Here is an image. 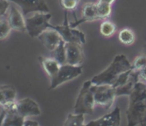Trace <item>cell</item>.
Returning <instances> with one entry per match:
<instances>
[{"mask_svg": "<svg viewBox=\"0 0 146 126\" xmlns=\"http://www.w3.org/2000/svg\"><path fill=\"white\" fill-rule=\"evenodd\" d=\"M97 4V10H98V15L100 17V20L102 19H107L110 17L112 12V7L110 4L98 1Z\"/></svg>", "mask_w": 146, "mask_h": 126, "instance_id": "21", "label": "cell"}, {"mask_svg": "<svg viewBox=\"0 0 146 126\" xmlns=\"http://www.w3.org/2000/svg\"><path fill=\"white\" fill-rule=\"evenodd\" d=\"M37 38L46 47V49L52 52L57 48V46L62 40L59 33L53 29H47L46 30L42 32Z\"/></svg>", "mask_w": 146, "mask_h": 126, "instance_id": "14", "label": "cell"}, {"mask_svg": "<svg viewBox=\"0 0 146 126\" xmlns=\"http://www.w3.org/2000/svg\"><path fill=\"white\" fill-rule=\"evenodd\" d=\"M91 85H92L91 80H87L84 83L79 92L76 104L74 105V113L89 114V115L93 114L94 108L96 105V101L94 98V93L90 88Z\"/></svg>", "mask_w": 146, "mask_h": 126, "instance_id": "3", "label": "cell"}, {"mask_svg": "<svg viewBox=\"0 0 146 126\" xmlns=\"http://www.w3.org/2000/svg\"><path fill=\"white\" fill-rule=\"evenodd\" d=\"M82 17L80 19H76L74 22H70V26L72 28H76L77 26L86 23L100 20L97 10V4L95 3H87L83 6L82 9Z\"/></svg>", "mask_w": 146, "mask_h": 126, "instance_id": "11", "label": "cell"}, {"mask_svg": "<svg viewBox=\"0 0 146 126\" xmlns=\"http://www.w3.org/2000/svg\"><path fill=\"white\" fill-rule=\"evenodd\" d=\"M64 126H84V114H68Z\"/></svg>", "mask_w": 146, "mask_h": 126, "instance_id": "19", "label": "cell"}, {"mask_svg": "<svg viewBox=\"0 0 146 126\" xmlns=\"http://www.w3.org/2000/svg\"><path fill=\"white\" fill-rule=\"evenodd\" d=\"M120 108L115 107L112 112L108 113L98 119L90 121L86 124V126H119L120 124Z\"/></svg>", "mask_w": 146, "mask_h": 126, "instance_id": "13", "label": "cell"}, {"mask_svg": "<svg viewBox=\"0 0 146 126\" xmlns=\"http://www.w3.org/2000/svg\"><path fill=\"white\" fill-rule=\"evenodd\" d=\"M83 73V68L81 66H73L70 64H64L60 66L58 74L51 78V85L49 89H54L64 82L70 81L80 76Z\"/></svg>", "mask_w": 146, "mask_h": 126, "instance_id": "8", "label": "cell"}, {"mask_svg": "<svg viewBox=\"0 0 146 126\" xmlns=\"http://www.w3.org/2000/svg\"><path fill=\"white\" fill-rule=\"evenodd\" d=\"M83 45L78 42H65L66 63L73 66H81L84 60Z\"/></svg>", "mask_w": 146, "mask_h": 126, "instance_id": "10", "label": "cell"}, {"mask_svg": "<svg viewBox=\"0 0 146 126\" xmlns=\"http://www.w3.org/2000/svg\"><path fill=\"white\" fill-rule=\"evenodd\" d=\"M11 27L9 23L7 17H2L0 18V41L6 39L11 30Z\"/></svg>", "mask_w": 146, "mask_h": 126, "instance_id": "22", "label": "cell"}, {"mask_svg": "<svg viewBox=\"0 0 146 126\" xmlns=\"http://www.w3.org/2000/svg\"><path fill=\"white\" fill-rule=\"evenodd\" d=\"M53 58L59 63L60 65L66 64V49L65 42L62 39L57 48L52 51Z\"/></svg>", "mask_w": 146, "mask_h": 126, "instance_id": "18", "label": "cell"}, {"mask_svg": "<svg viewBox=\"0 0 146 126\" xmlns=\"http://www.w3.org/2000/svg\"><path fill=\"white\" fill-rule=\"evenodd\" d=\"M18 5L24 17L34 12H50L46 0H9Z\"/></svg>", "mask_w": 146, "mask_h": 126, "instance_id": "9", "label": "cell"}, {"mask_svg": "<svg viewBox=\"0 0 146 126\" xmlns=\"http://www.w3.org/2000/svg\"><path fill=\"white\" fill-rule=\"evenodd\" d=\"M49 29L57 30L65 42H78L82 45L86 43V37L84 32L70 26L67 11H64V23L61 25H52L49 23Z\"/></svg>", "mask_w": 146, "mask_h": 126, "instance_id": "6", "label": "cell"}, {"mask_svg": "<svg viewBox=\"0 0 146 126\" xmlns=\"http://www.w3.org/2000/svg\"><path fill=\"white\" fill-rule=\"evenodd\" d=\"M17 91L13 86H0V105L2 107L16 101Z\"/></svg>", "mask_w": 146, "mask_h": 126, "instance_id": "15", "label": "cell"}, {"mask_svg": "<svg viewBox=\"0 0 146 126\" xmlns=\"http://www.w3.org/2000/svg\"><path fill=\"white\" fill-rule=\"evenodd\" d=\"M116 31V26L113 23L110 21H104L100 26V32L102 36L106 37L112 36Z\"/></svg>", "mask_w": 146, "mask_h": 126, "instance_id": "23", "label": "cell"}, {"mask_svg": "<svg viewBox=\"0 0 146 126\" xmlns=\"http://www.w3.org/2000/svg\"><path fill=\"white\" fill-rule=\"evenodd\" d=\"M2 108L6 112L17 113L25 118L29 117L40 116L41 113L39 105L29 98L16 100Z\"/></svg>", "mask_w": 146, "mask_h": 126, "instance_id": "4", "label": "cell"}, {"mask_svg": "<svg viewBox=\"0 0 146 126\" xmlns=\"http://www.w3.org/2000/svg\"><path fill=\"white\" fill-rule=\"evenodd\" d=\"M90 88L94 93L96 105L102 106L105 110L109 109L113 105L117 97L115 88L113 86L108 84L95 85L92 83Z\"/></svg>", "mask_w": 146, "mask_h": 126, "instance_id": "7", "label": "cell"}, {"mask_svg": "<svg viewBox=\"0 0 146 126\" xmlns=\"http://www.w3.org/2000/svg\"><path fill=\"white\" fill-rule=\"evenodd\" d=\"M11 4L9 0H0V17L7 15Z\"/></svg>", "mask_w": 146, "mask_h": 126, "instance_id": "26", "label": "cell"}, {"mask_svg": "<svg viewBox=\"0 0 146 126\" xmlns=\"http://www.w3.org/2000/svg\"><path fill=\"white\" fill-rule=\"evenodd\" d=\"M99 1H101V2H105V3H108V4H110V5H112L115 0H99Z\"/></svg>", "mask_w": 146, "mask_h": 126, "instance_id": "28", "label": "cell"}, {"mask_svg": "<svg viewBox=\"0 0 146 126\" xmlns=\"http://www.w3.org/2000/svg\"><path fill=\"white\" fill-rule=\"evenodd\" d=\"M51 17L50 12H34L30 17L26 16L25 23L28 34L33 38L38 37L42 32L49 29Z\"/></svg>", "mask_w": 146, "mask_h": 126, "instance_id": "5", "label": "cell"}, {"mask_svg": "<svg viewBox=\"0 0 146 126\" xmlns=\"http://www.w3.org/2000/svg\"><path fill=\"white\" fill-rule=\"evenodd\" d=\"M126 117L129 126H146V83L137 82L130 93Z\"/></svg>", "mask_w": 146, "mask_h": 126, "instance_id": "1", "label": "cell"}, {"mask_svg": "<svg viewBox=\"0 0 146 126\" xmlns=\"http://www.w3.org/2000/svg\"><path fill=\"white\" fill-rule=\"evenodd\" d=\"M119 40L124 45H131L135 41V35L133 31L129 29H124L119 33Z\"/></svg>", "mask_w": 146, "mask_h": 126, "instance_id": "20", "label": "cell"}, {"mask_svg": "<svg viewBox=\"0 0 146 126\" xmlns=\"http://www.w3.org/2000/svg\"><path fill=\"white\" fill-rule=\"evenodd\" d=\"M26 118L13 112H6L5 111V117L4 118L2 125L5 126H21L24 125Z\"/></svg>", "mask_w": 146, "mask_h": 126, "instance_id": "17", "label": "cell"}, {"mask_svg": "<svg viewBox=\"0 0 146 126\" xmlns=\"http://www.w3.org/2000/svg\"><path fill=\"white\" fill-rule=\"evenodd\" d=\"M6 17L12 29L22 33L27 32L24 16L23 12H21L15 5L10 6Z\"/></svg>", "mask_w": 146, "mask_h": 126, "instance_id": "12", "label": "cell"}, {"mask_svg": "<svg viewBox=\"0 0 146 126\" xmlns=\"http://www.w3.org/2000/svg\"><path fill=\"white\" fill-rule=\"evenodd\" d=\"M39 60L40 62V64L42 65L44 70L50 77V79L58 74L61 65L54 58H46L44 56H40Z\"/></svg>", "mask_w": 146, "mask_h": 126, "instance_id": "16", "label": "cell"}, {"mask_svg": "<svg viewBox=\"0 0 146 126\" xmlns=\"http://www.w3.org/2000/svg\"><path fill=\"white\" fill-rule=\"evenodd\" d=\"M145 67H146V55H140L137 57L132 63V68L135 70H140Z\"/></svg>", "mask_w": 146, "mask_h": 126, "instance_id": "25", "label": "cell"}, {"mask_svg": "<svg viewBox=\"0 0 146 126\" xmlns=\"http://www.w3.org/2000/svg\"><path fill=\"white\" fill-rule=\"evenodd\" d=\"M130 69H132V64L125 54H118L114 57L113 62L102 73L94 76L91 81L95 85L108 84L113 86L119 75Z\"/></svg>", "mask_w": 146, "mask_h": 126, "instance_id": "2", "label": "cell"}, {"mask_svg": "<svg viewBox=\"0 0 146 126\" xmlns=\"http://www.w3.org/2000/svg\"><path fill=\"white\" fill-rule=\"evenodd\" d=\"M81 0H59V4L64 11H74Z\"/></svg>", "mask_w": 146, "mask_h": 126, "instance_id": "24", "label": "cell"}, {"mask_svg": "<svg viewBox=\"0 0 146 126\" xmlns=\"http://www.w3.org/2000/svg\"><path fill=\"white\" fill-rule=\"evenodd\" d=\"M24 125H39V123H38L37 122H35V121L25 120V122H24Z\"/></svg>", "mask_w": 146, "mask_h": 126, "instance_id": "27", "label": "cell"}]
</instances>
